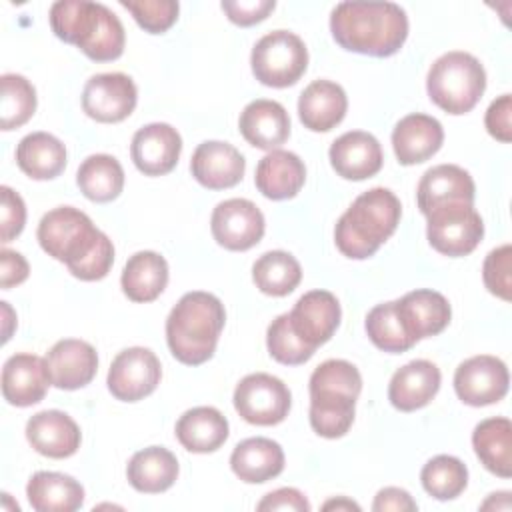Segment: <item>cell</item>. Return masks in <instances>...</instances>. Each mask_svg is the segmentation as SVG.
Returning <instances> with one entry per match:
<instances>
[{
    "label": "cell",
    "instance_id": "obj_28",
    "mask_svg": "<svg viewBox=\"0 0 512 512\" xmlns=\"http://www.w3.org/2000/svg\"><path fill=\"white\" fill-rule=\"evenodd\" d=\"M232 472L246 484H262L284 470V450L270 438H246L230 454Z\"/></svg>",
    "mask_w": 512,
    "mask_h": 512
},
{
    "label": "cell",
    "instance_id": "obj_35",
    "mask_svg": "<svg viewBox=\"0 0 512 512\" xmlns=\"http://www.w3.org/2000/svg\"><path fill=\"white\" fill-rule=\"evenodd\" d=\"M356 412V396L340 390L310 392V426L322 438H342Z\"/></svg>",
    "mask_w": 512,
    "mask_h": 512
},
{
    "label": "cell",
    "instance_id": "obj_47",
    "mask_svg": "<svg viewBox=\"0 0 512 512\" xmlns=\"http://www.w3.org/2000/svg\"><path fill=\"white\" fill-rule=\"evenodd\" d=\"M510 116H512V96L510 94H502L500 98H496L484 116V124L486 130L492 138L508 144L512 140V124H510Z\"/></svg>",
    "mask_w": 512,
    "mask_h": 512
},
{
    "label": "cell",
    "instance_id": "obj_38",
    "mask_svg": "<svg viewBox=\"0 0 512 512\" xmlns=\"http://www.w3.org/2000/svg\"><path fill=\"white\" fill-rule=\"evenodd\" d=\"M420 482L432 498L452 500L460 496L468 486V468L456 456L438 454L424 464Z\"/></svg>",
    "mask_w": 512,
    "mask_h": 512
},
{
    "label": "cell",
    "instance_id": "obj_48",
    "mask_svg": "<svg viewBox=\"0 0 512 512\" xmlns=\"http://www.w3.org/2000/svg\"><path fill=\"white\" fill-rule=\"evenodd\" d=\"M256 510H290V512H308L310 502L296 488H278L268 492L258 504Z\"/></svg>",
    "mask_w": 512,
    "mask_h": 512
},
{
    "label": "cell",
    "instance_id": "obj_40",
    "mask_svg": "<svg viewBox=\"0 0 512 512\" xmlns=\"http://www.w3.org/2000/svg\"><path fill=\"white\" fill-rule=\"evenodd\" d=\"M366 334L372 340V344L384 352L400 354L410 350L416 342L406 334L398 312H396V300L384 302L374 306L366 316Z\"/></svg>",
    "mask_w": 512,
    "mask_h": 512
},
{
    "label": "cell",
    "instance_id": "obj_11",
    "mask_svg": "<svg viewBox=\"0 0 512 512\" xmlns=\"http://www.w3.org/2000/svg\"><path fill=\"white\" fill-rule=\"evenodd\" d=\"M510 384L506 364L490 354H478L464 360L454 372L456 396L468 406H490L500 402Z\"/></svg>",
    "mask_w": 512,
    "mask_h": 512
},
{
    "label": "cell",
    "instance_id": "obj_27",
    "mask_svg": "<svg viewBox=\"0 0 512 512\" xmlns=\"http://www.w3.org/2000/svg\"><path fill=\"white\" fill-rule=\"evenodd\" d=\"M306 182V166L298 154L288 150H270L260 158L254 184L270 200L294 198Z\"/></svg>",
    "mask_w": 512,
    "mask_h": 512
},
{
    "label": "cell",
    "instance_id": "obj_34",
    "mask_svg": "<svg viewBox=\"0 0 512 512\" xmlns=\"http://www.w3.org/2000/svg\"><path fill=\"white\" fill-rule=\"evenodd\" d=\"M472 446L482 466L500 476H512V424L504 416L486 418L472 432Z\"/></svg>",
    "mask_w": 512,
    "mask_h": 512
},
{
    "label": "cell",
    "instance_id": "obj_39",
    "mask_svg": "<svg viewBox=\"0 0 512 512\" xmlns=\"http://www.w3.org/2000/svg\"><path fill=\"white\" fill-rule=\"evenodd\" d=\"M0 86V126L2 130L20 128L36 112V90L22 74H2Z\"/></svg>",
    "mask_w": 512,
    "mask_h": 512
},
{
    "label": "cell",
    "instance_id": "obj_4",
    "mask_svg": "<svg viewBox=\"0 0 512 512\" xmlns=\"http://www.w3.org/2000/svg\"><path fill=\"white\" fill-rule=\"evenodd\" d=\"M226 322L224 304L210 292H186L166 318V342L186 366H200L214 356Z\"/></svg>",
    "mask_w": 512,
    "mask_h": 512
},
{
    "label": "cell",
    "instance_id": "obj_51",
    "mask_svg": "<svg viewBox=\"0 0 512 512\" xmlns=\"http://www.w3.org/2000/svg\"><path fill=\"white\" fill-rule=\"evenodd\" d=\"M322 508H324V510H330V508H336V510H340V508H346V510H360V506H358L356 502L348 500V498H336V500H328V502H326Z\"/></svg>",
    "mask_w": 512,
    "mask_h": 512
},
{
    "label": "cell",
    "instance_id": "obj_50",
    "mask_svg": "<svg viewBox=\"0 0 512 512\" xmlns=\"http://www.w3.org/2000/svg\"><path fill=\"white\" fill-rule=\"evenodd\" d=\"M416 508L418 504L412 500V496L404 488L396 486H386L378 490L372 504L374 512H412Z\"/></svg>",
    "mask_w": 512,
    "mask_h": 512
},
{
    "label": "cell",
    "instance_id": "obj_13",
    "mask_svg": "<svg viewBox=\"0 0 512 512\" xmlns=\"http://www.w3.org/2000/svg\"><path fill=\"white\" fill-rule=\"evenodd\" d=\"M264 214L246 198H230L212 210L210 230L214 240L232 252H244L256 246L264 236Z\"/></svg>",
    "mask_w": 512,
    "mask_h": 512
},
{
    "label": "cell",
    "instance_id": "obj_44",
    "mask_svg": "<svg viewBox=\"0 0 512 512\" xmlns=\"http://www.w3.org/2000/svg\"><path fill=\"white\" fill-rule=\"evenodd\" d=\"M484 286L490 294L510 302L512 298V248L510 244H502L488 252L482 266Z\"/></svg>",
    "mask_w": 512,
    "mask_h": 512
},
{
    "label": "cell",
    "instance_id": "obj_25",
    "mask_svg": "<svg viewBox=\"0 0 512 512\" xmlns=\"http://www.w3.org/2000/svg\"><path fill=\"white\" fill-rule=\"evenodd\" d=\"M474 194V180L464 168L456 164H438L422 174L416 190V200L420 212L426 214L432 208L448 202L474 204Z\"/></svg>",
    "mask_w": 512,
    "mask_h": 512
},
{
    "label": "cell",
    "instance_id": "obj_2",
    "mask_svg": "<svg viewBox=\"0 0 512 512\" xmlns=\"http://www.w3.org/2000/svg\"><path fill=\"white\" fill-rule=\"evenodd\" d=\"M334 40L350 52L386 58L408 38V16L394 2H340L330 14Z\"/></svg>",
    "mask_w": 512,
    "mask_h": 512
},
{
    "label": "cell",
    "instance_id": "obj_26",
    "mask_svg": "<svg viewBox=\"0 0 512 512\" xmlns=\"http://www.w3.org/2000/svg\"><path fill=\"white\" fill-rule=\"evenodd\" d=\"M346 108V92L332 80H314L298 98L300 122L312 132H328L338 126L346 116Z\"/></svg>",
    "mask_w": 512,
    "mask_h": 512
},
{
    "label": "cell",
    "instance_id": "obj_20",
    "mask_svg": "<svg viewBox=\"0 0 512 512\" xmlns=\"http://www.w3.org/2000/svg\"><path fill=\"white\" fill-rule=\"evenodd\" d=\"M396 312L406 334L414 342L440 334L452 318L448 300L440 292L428 288L404 294L396 300Z\"/></svg>",
    "mask_w": 512,
    "mask_h": 512
},
{
    "label": "cell",
    "instance_id": "obj_37",
    "mask_svg": "<svg viewBox=\"0 0 512 512\" xmlns=\"http://www.w3.org/2000/svg\"><path fill=\"white\" fill-rule=\"evenodd\" d=\"M252 280L262 294L288 296L302 280L300 262L284 250L264 252L252 266Z\"/></svg>",
    "mask_w": 512,
    "mask_h": 512
},
{
    "label": "cell",
    "instance_id": "obj_45",
    "mask_svg": "<svg viewBox=\"0 0 512 512\" xmlns=\"http://www.w3.org/2000/svg\"><path fill=\"white\" fill-rule=\"evenodd\" d=\"M2 194V208H0V222H2V242H10L16 238L26 224V206L18 192L10 186L0 188Z\"/></svg>",
    "mask_w": 512,
    "mask_h": 512
},
{
    "label": "cell",
    "instance_id": "obj_46",
    "mask_svg": "<svg viewBox=\"0 0 512 512\" xmlns=\"http://www.w3.org/2000/svg\"><path fill=\"white\" fill-rule=\"evenodd\" d=\"M222 10L236 26H254L276 8L274 0H224Z\"/></svg>",
    "mask_w": 512,
    "mask_h": 512
},
{
    "label": "cell",
    "instance_id": "obj_9",
    "mask_svg": "<svg viewBox=\"0 0 512 512\" xmlns=\"http://www.w3.org/2000/svg\"><path fill=\"white\" fill-rule=\"evenodd\" d=\"M234 408L242 420L256 426L280 424L292 406L288 386L266 372L244 376L234 388Z\"/></svg>",
    "mask_w": 512,
    "mask_h": 512
},
{
    "label": "cell",
    "instance_id": "obj_32",
    "mask_svg": "<svg viewBox=\"0 0 512 512\" xmlns=\"http://www.w3.org/2000/svg\"><path fill=\"white\" fill-rule=\"evenodd\" d=\"M178 470V460L168 448L148 446L130 458L126 466V478L138 492L160 494L176 482Z\"/></svg>",
    "mask_w": 512,
    "mask_h": 512
},
{
    "label": "cell",
    "instance_id": "obj_24",
    "mask_svg": "<svg viewBox=\"0 0 512 512\" xmlns=\"http://www.w3.org/2000/svg\"><path fill=\"white\" fill-rule=\"evenodd\" d=\"M238 128L250 146L276 150L290 136V116L280 102L258 98L244 106Z\"/></svg>",
    "mask_w": 512,
    "mask_h": 512
},
{
    "label": "cell",
    "instance_id": "obj_31",
    "mask_svg": "<svg viewBox=\"0 0 512 512\" xmlns=\"http://www.w3.org/2000/svg\"><path fill=\"white\" fill-rule=\"evenodd\" d=\"M120 284H122V292L132 302L156 300L168 284L166 258L152 250H142L132 254L124 264Z\"/></svg>",
    "mask_w": 512,
    "mask_h": 512
},
{
    "label": "cell",
    "instance_id": "obj_43",
    "mask_svg": "<svg viewBox=\"0 0 512 512\" xmlns=\"http://www.w3.org/2000/svg\"><path fill=\"white\" fill-rule=\"evenodd\" d=\"M140 28L150 34H162L178 20L176 0H120Z\"/></svg>",
    "mask_w": 512,
    "mask_h": 512
},
{
    "label": "cell",
    "instance_id": "obj_14",
    "mask_svg": "<svg viewBox=\"0 0 512 512\" xmlns=\"http://www.w3.org/2000/svg\"><path fill=\"white\" fill-rule=\"evenodd\" d=\"M340 316L338 298L328 290H310L302 294L288 312L294 332L314 350L334 336L340 326Z\"/></svg>",
    "mask_w": 512,
    "mask_h": 512
},
{
    "label": "cell",
    "instance_id": "obj_41",
    "mask_svg": "<svg viewBox=\"0 0 512 512\" xmlns=\"http://www.w3.org/2000/svg\"><path fill=\"white\" fill-rule=\"evenodd\" d=\"M266 346L270 356L286 366H298L308 362L314 356V348L300 340V336L294 332L288 312L280 314L272 320L266 332Z\"/></svg>",
    "mask_w": 512,
    "mask_h": 512
},
{
    "label": "cell",
    "instance_id": "obj_7",
    "mask_svg": "<svg viewBox=\"0 0 512 512\" xmlns=\"http://www.w3.org/2000/svg\"><path fill=\"white\" fill-rule=\"evenodd\" d=\"M252 74L270 88L294 86L308 68V50L300 36L274 30L262 36L250 54Z\"/></svg>",
    "mask_w": 512,
    "mask_h": 512
},
{
    "label": "cell",
    "instance_id": "obj_3",
    "mask_svg": "<svg viewBox=\"0 0 512 512\" xmlns=\"http://www.w3.org/2000/svg\"><path fill=\"white\" fill-rule=\"evenodd\" d=\"M50 28L62 42L74 44L94 62H110L124 52V26L100 2L58 0L50 6Z\"/></svg>",
    "mask_w": 512,
    "mask_h": 512
},
{
    "label": "cell",
    "instance_id": "obj_42",
    "mask_svg": "<svg viewBox=\"0 0 512 512\" xmlns=\"http://www.w3.org/2000/svg\"><path fill=\"white\" fill-rule=\"evenodd\" d=\"M308 388H310V392L340 390V392H348L358 398L362 392V376L352 362L332 358L314 368Z\"/></svg>",
    "mask_w": 512,
    "mask_h": 512
},
{
    "label": "cell",
    "instance_id": "obj_19",
    "mask_svg": "<svg viewBox=\"0 0 512 512\" xmlns=\"http://www.w3.org/2000/svg\"><path fill=\"white\" fill-rule=\"evenodd\" d=\"M50 384L46 360L36 354L20 352L4 362L2 396L12 406L26 408L38 404L46 396Z\"/></svg>",
    "mask_w": 512,
    "mask_h": 512
},
{
    "label": "cell",
    "instance_id": "obj_6",
    "mask_svg": "<svg viewBox=\"0 0 512 512\" xmlns=\"http://www.w3.org/2000/svg\"><path fill=\"white\" fill-rule=\"evenodd\" d=\"M430 100L448 114L470 112L486 90V72L468 52L452 50L434 60L426 76Z\"/></svg>",
    "mask_w": 512,
    "mask_h": 512
},
{
    "label": "cell",
    "instance_id": "obj_18",
    "mask_svg": "<svg viewBox=\"0 0 512 512\" xmlns=\"http://www.w3.org/2000/svg\"><path fill=\"white\" fill-rule=\"evenodd\" d=\"M246 170V160L228 142L206 140L198 144L190 160V172L198 184L208 190H224L236 186Z\"/></svg>",
    "mask_w": 512,
    "mask_h": 512
},
{
    "label": "cell",
    "instance_id": "obj_21",
    "mask_svg": "<svg viewBox=\"0 0 512 512\" xmlns=\"http://www.w3.org/2000/svg\"><path fill=\"white\" fill-rule=\"evenodd\" d=\"M440 370L430 360H412L398 368L388 384V400L400 412H414L432 402L440 390Z\"/></svg>",
    "mask_w": 512,
    "mask_h": 512
},
{
    "label": "cell",
    "instance_id": "obj_33",
    "mask_svg": "<svg viewBox=\"0 0 512 512\" xmlns=\"http://www.w3.org/2000/svg\"><path fill=\"white\" fill-rule=\"evenodd\" d=\"M16 164L32 180H52L66 168V146L48 132L26 134L16 146Z\"/></svg>",
    "mask_w": 512,
    "mask_h": 512
},
{
    "label": "cell",
    "instance_id": "obj_10",
    "mask_svg": "<svg viewBox=\"0 0 512 512\" xmlns=\"http://www.w3.org/2000/svg\"><path fill=\"white\" fill-rule=\"evenodd\" d=\"M162 378L158 356L144 346H132L112 360L108 370V390L116 400L138 402L150 396Z\"/></svg>",
    "mask_w": 512,
    "mask_h": 512
},
{
    "label": "cell",
    "instance_id": "obj_22",
    "mask_svg": "<svg viewBox=\"0 0 512 512\" xmlns=\"http://www.w3.org/2000/svg\"><path fill=\"white\" fill-rule=\"evenodd\" d=\"M26 440L30 446L48 458H68L80 448V428L62 410H42L26 422Z\"/></svg>",
    "mask_w": 512,
    "mask_h": 512
},
{
    "label": "cell",
    "instance_id": "obj_15",
    "mask_svg": "<svg viewBox=\"0 0 512 512\" xmlns=\"http://www.w3.org/2000/svg\"><path fill=\"white\" fill-rule=\"evenodd\" d=\"M182 152V138L176 128L166 122L142 126L130 144L134 166L144 176H164L174 170Z\"/></svg>",
    "mask_w": 512,
    "mask_h": 512
},
{
    "label": "cell",
    "instance_id": "obj_16",
    "mask_svg": "<svg viewBox=\"0 0 512 512\" xmlns=\"http://www.w3.org/2000/svg\"><path fill=\"white\" fill-rule=\"evenodd\" d=\"M44 360L52 386L60 390L84 388L92 382L98 370V354L94 346L78 338L58 340Z\"/></svg>",
    "mask_w": 512,
    "mask_h": 512
},
{
    "label": "cell",
    "instance_id": "obj_49",
    "mask_svg": "<svg viewBox=\"0 0 512 512\" xmlns=\"http://www.w3.org/2000/svg\"><path fill=\"white\" fill-rule=\"evenodd\" d=\"M28 262L20 252L2 248L0 250V286L4 290L22 284L28 278Z\"/></svg>",
    "mask_w": 512,
    "mask_h": 512
},
{
    "label": "cell",
    "instance_id": "obj_17",
    "mask_svg": "<svg viewBox=\"0 0 512 512\" xmlns=\"http://www.w3.org/2000/svg\"><path fill=\"white\" fill-rule=\"evenodd\" d=\"M328 156L338 176L356 182L378 174L384 162L380 142L364 130H350L338 136L332 142Z\"/></svg>",
    "mask_w": 512,
    "mask_h": 512
},
{
    "label": "cell",
    "instance_id": "obj_29",
    "mask_svg": "<svg viewBox=\"0 0 512 512\" xmlns=\"http://www.w3.org/2000/svg\"><path fill=\"white\" fill-rule=\"evenodd\" d=\"M230 434L226 416L212 406H196L186 410L176 422L178 442L194 454L218 450Z\"/></svg>",
    "mask_w": 512,
    "mask_h": 512
},
{
    "label": "cell",
    "instance_id": "obj_30",
    "mask_svg": "<svg viewBox=\"0 0 512 512\" xmlns=\"http://www.w3.org/2000/svg\"><path fill=\"white\" fill-rule=\"evenodd\" d=\"M26 496L36 512H74L84 504L82 484L62 472L40 470L32 474Z\"/></svg>",
    "mask_w": 512,
    "mask_h": 512
},
{
    "label": "cell",
    "instance_id": "obj_12",
    "mask_svg": "<svg viewBox=\"0 0 512 512\" xmlns=\"http://www.w3.org/2000/svg\"><path fill=\"white\" fill-rule=\"evenodd\" d=\"M138 102L134 80L122 72L92 76L82 90V110L96 122L116 124L128 118Z\"/></svg>",
    "mask_w": 512,
    "mask_h": 512
},
{
    "label": "cell",
    "instance_id": "obj_23",
    "mask_svg": "<svg viewBox=\"0 0 512 512\" xmlns=\"http://www.w3.org/2000/svg\"><path fill=\"white\" fill-rule=\"evenodd\" d=\"M444 142L442 124L428 114H408L392 130V148L402 166H412L432 158Z\"/></svg>",
    "mask_w": 512,
    "mask_h": 512
},
{
    "label": "cell",
    "instance_id": "obj_8",
    "mask_svg": "<svg viewBox=\"0 0 512 512\" xmlns=\"http://www.w3.org/2000/svg\"><path fill=\"white\" fill-rule=\"evenodd\" d=\"M426 216V236L430 246L450 258H460L480 244L484 222L468 202H448L432 208Z\"/></svg>",
    "mask_w": 512,
    "mask_h": 512
},
{
    "label": "cell",
    "instance_id": "obj_1",
    "mask_svg": "<svg viewBox=\"0 0 512 512\" xmlns=\"http://www.w3.org/2000/svg\"><path fill=\"white\" fill-rule=\"evenodd\" d=\"M42 250L64 262L74 278L102 280L114 262L112 240L100 232L88 214L74 206H58L46 212L36 230Z\"/></svg>",
    "mask_w": 512,
    "mask_h": 512
},
{
    "label": "cell",
    "instance_id": "obj_5",
    "mask_svg": "<svg viewBox=\"0 0 512 512\" xmlns=\"http://www.w3.org/2000/svg\"><path fill=\"white\" fill-rule=\"evenodd\" d=\"M400 216L402 204L392 190L384 186L370 188L338 218L334 228L336 248L352 260L370 258L396 232Z\"/></svg>",
    "mask_w": 512,
    "mask_h": 512
},
{
    "label": "cell",
    "instance_id": "obj_36",
    "mask_svg": "<svg viewBox=\"0 0 512 512\" xmlns=\"http://www.w3.org/2000/svg\"><path fill=\"white\" fill-rule=\"evenodd\" d=\"M76 184L88 200L112 202L124 188L122 164L110 154H92L78 166Z\"/></svg>",
    "mask_w": 512,
    "mask_h": 512
},
{
    "label": "cell",
    "instance_id": "obj_52",
    "mask_svg": "<svg viewBox=\"0 0 512 512\" xmlns=\"http://www.w3.org/2000/svg\"><path fill=\"white\" fill-rule=\"evenodd\" d=\"M2 304V312H4V320H6V326H4V338H2V342H8V338H10V334H12V330H10V316H12V308L8 306V302H0Z\"/></svg>",
    "mask_w": 512,
    "mask_h": 512
}]
</instances>
